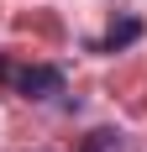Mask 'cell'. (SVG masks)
Masks as SVG:
<instances>
[{"mask_svg":"<svg viewBox=\"0 0 147 152\" xmlns=\"http://www.w3.org/2000/svg\"><path fill=\"white\" fill-rule=\"evenodd\" d=\"M0 79L21 100H58L63 94V68H53V63H11V58H0Z\"/></svg>","mask_w":147,"mask_h":152,"instance_id":"6da1fadb","label":"cell"},{"mask_svg":"<svg viewBox=\"0 0 147 152\" xmlns=\"http://www.w3.org/2000/svg\"><path fill=\"white\" fill-rule=\"evenodd\" d=\"M137 37H142V21H137V16H121L116 26L105 31L100 42H95V53H121V47H132Z\"/></svg>","mask_w":147,"mask_h":152,"instance_id":"7a4b0ae2","label":"cell"}]
</instances>
